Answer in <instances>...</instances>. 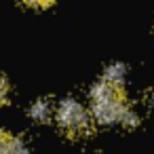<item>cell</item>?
Segmentation results:
<instances>
[{
	"label": "cell",
	"instance_id": "cell-1",
	"mask_svg": "<svg viewBox=\"0 0 154 154\" xmlns=\"http://www.w3.org/2000/svg\"><path fill=\"white\" fill-rule=\"evenodd\" d=\"M127 106V93L122 85H116L112 80H97L91 89V110L93 118L99 125H112L118 122L122 108Z\"/></svg>",
	"mask_w": 154,
	"mask_h": 154
},
{
	"label": "cell",
	"instance_id": "cell-2",
	"mask_svg": "<svg viewBox=\"0 0 154 154\" xmlns=\"http://www.w3.org/2000/svg\"><path fill=\"white\" fill-rule=\"evenodd\" d=\"M55 120L70 139H82L93 131L91 116L76 99H63L55 108Z\"/></svg>",
	"mask_w": 154,
	"mask_h": 154
},
{
	"label": "cell",
	"instance_id": "cell-3",
	"mask_svg": "<svg viewBox=\"0 0 154 154\" xmlns=\"http://www.w3.org/2000/svg\"><path fill=\"white\" fill-rule=\"evenodd\" d=\"M55 103L51 101V99H38L34 106H32V110H30V116L36 120V122H49L53 116H55Z\"/></svg>",
	"mask_w": 154,
	"mask_h": 154
},
{
	"label": "cell",
	"instance_id": "cell-4",
	"mask_svg": "<svg viewBox=\"0 0 154 154\" xmlns=\"http://www.w3.org/2000/svg\"><path fill=\"white\" fill-rule=\"evenodd\" d=\"M23 150H28L23 137L0 131V152H23Z\"/></svg>",
	"mask_w": 154,
	"mask_h": 154
},
{
	"label": "cell",
	"instance_id": "cell-5",
	"mask_svg": "<svg viewBox=\"0 0 154 154\" xmlns=\"http://www.w3.org/2000/svg\"><path fill=\"white\" fill-rule=\"evenodd\" d=\"M103 78H106V80H112V82H116V85H125L127 66H122V63H112L110 68H106Z\"/></svg>",
	"mask_w": 154,
	"mask_h": 154
},
{
	"label": "cell",
	"instance_id": "cell-6",
	"mask_svg": "<svg viewBox=\"0 0 154 154\" xmlns=\"http://www.w3.org/2000/svg\"><path fill=\"white\" fill-rule=\"evenodd\" d=\"M118 122H122L127 129H133V127H137V125H139V116H137V114H135V110L127 103V106L122 108V112H120Z\"/></svg>",
	"mask_w": 154,
	"mask_h": 154
},
{
	"label": "cell",
	"instance_id": "cell-7",
	"mask_svg": "<svg viewBox=\"0 0 154 154\" xmlns=\"http://www.w3.org/2000/svg\"><path fill=\"white\" fill-rule=\"evenodd\" d=\"M23 5H28V7H34V9H47V7H51L55 0H21Z\"/></svg>",
	"mask_w": 154,
	"mask_h": 154
},
{
	"label": "cell",
	"instance_id": "cell-8",
	"mask_svg": "<svg viewBox=\"0 0 154 154\" xmlns=\"http://www.w3.org/2000/svg\"><path fill=\"white\" fill-rule=\"evenodd\" d=\"M7 99H9V82L5 78H0V106L7 103Z\"/></svg>",
	"mask_w": 154,
	"mask_h": 154
},
{
	"label": "cell",
	"instance_id": "cell-9",
	"mask_svg": "<svg viewBox=\"0 0 154 154\" xmlns=\"http://www.w3.org/2000/svg\"><path fill=\"white\" fill-rule=\"evenodd\" d=\"M143 99H146V106H148V108L154 112V87H152V89L146 93V97H143Z\"/></svg>",
	"mask_w": 154,
	"mask_h": 154
}]
</instances>
